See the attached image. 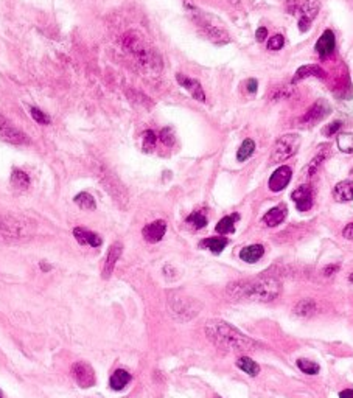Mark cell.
<instances>
[{
    "instance_id": "obj_1",
    "label": "cell",
    "mask_w": 353,
    "mask_h": 398,
    "mask_svg": "<svg viewBox=\"0 0 353 398\" xmlns=\"http://www.w3.org/2000/svg\"><path fill=\"white\" fill-rule=\"evenodd\" d=\"M282 291L280 283L273 277H257L249 280H238L227 286L226 294L232 300L248 302H271Z\"/></svg>"
},
{
    "instance_id": "obj_2",
    "label": "cell",
    "mask_w": 353,
    "mask_h": 398,
    "mask_svg": "<svg viewBox=\"0 0 353 398\" xmlns=\"http://www.w3.org/2000/svg\"><path fill=\"white\" fill-rule=\"evenodd\" d=\"M204 332L216 347L229 352H251L258 345L254 339L243 334L224 321H209L204 327Z\"/></svg>"
},
{
    "instance_id": "obj_3",
    "label": "cell",
    "mask_w": 353,
    "mask_h": 398,
    "mask_svg": "<svg viewBox=\"0 0 353 398\" xmlns=\"http://www.w3.org/2000/svg\"><path fill=\"white\" fill-rule=\"evenodd\" d=\"M168 311L176 321L188 322L199 314V311H201V303L188 296L174 292V294L168 297Z\"/></svg>"
},
{
    "instance_id": "obj_4",
    "label": "cell",
    "mask_w": 353,
    "mask_h": 398,
    "mask_svg": "<svg viewBox=\"0 0 353 398\" xmlns=\"http://www.w3.org/2000/svg\"><path fill=\"white\" fill-rule=\"evenodd\" d=\"M98 178H100V182L103 184L104 189L108 190V193L112 196L114 201L122 208H126L129 196H128L126 187L120 182V179L117 178L109 168H104V167L98 168Z\"/></svg>"
},
{
    "instance_id": "obj_5",
    "label": "cell",
    "mask_w": 353,
    "mask_h": 398,
    "mask_svg": "<svg viewBox=\"0 0 353 398\" xmlns=\"http://www.w3.org/2000/svg\"><path fill=\"white\" fill-rule=\"evenodd\" d=\"M300 146V137L297 134H286V135H282L274 148H273V153H271V163H280V162H285L288 160L289 157H292L294 154L297 153V149Z\"/></svg>"
},
{
    "instance_id": "obj_6",
    "label": "cell",
    "mask_w": 353,
    "mask_h": 398,
    "mask_svg": "<svg viewBox=\"0 0 353 398\" xmlns=\"http://www.w3.org/2000/svg\"><path fill=\"white\" fill-rule=\"evenodd\" d=\"M0 140L9 145H28L30 137L16 128L6 117L0 112Z\"/></svg>"
},
{
    "instance_id": "obj_7",
    "label": "cell",
    "mask_w": 353,
    "mask_h": 398,
    "mask_svg": "<svg viewBox=\"0 0 353 398\" xmlns=\"http://www.w3.org/2000/svg\"><path fill=\"white\" fill-rule=\"evenodd\" d=\"M72 375L76 381L79 388L87 389L95 384V372H93L92 366L86 361H78L72 367Z\"/></svg>"
},
{
    "instance_id": "obj_8",
    "label": "cell",
    "mask_w": 353,
    "mask_h": 398,
    "mask_svg": "<svg viewBox=\"0 0 353 398\" xmlns=\"http://www.w3.org/2000/svg\"><path fill=\"white\" fill-rule=\"evenodd\" d=\"M319 8H321V3L317 2V0H305L297 9L292 11V13H297L299 11V14H300V19H299L300 31H307L310 28L313 19L319 13Z\"/></svg>"
},
{
    "instance_id": "obj_9",
    "label": "cell",
    "mask_w": 353,
    "mask_h": 398,
    "mask_svg": "<svg viewBox=\"0 0 353 398\" xmlns=\"http://www.w3.org/2000/svg\"><path fill=\"white\" fill-rule=\"evenodd\" d=\"M330 112H332L330 104H328L325 100H319V101H316L313 106L310 108V111L302 117L300 125L310 128L313 125H316L317 122H321L322 119H325V117Z\"/></svg>"
},
{
    "instance_id": "obj_10",
    "label": "cell",
    "mask_w": 353,
    "mask_h": 398,
    "mask_svg": "<svg viewBox=\"0 0 353 398\" xmlns=\"http://www.w3.org/2000/svg\"><path fill=\"white\" fill-rule=\"evenodd\" d=\"M291 199L296 202L297 210H300V212H308V210L313 207V202H314L313 189L308 184H303V185L297 187V189L292 192Z\"/></svg>"
},
{
    "instance_id": "obj_11",
    "label": "cell",
    "mask_w": 353,
    "mask_h": 398,
    "mask_svg": "<svg viewBox=\"0 0 353 398\" xmlns=\"http://www.w3.org/2000/svg\"><path fill=\"white\" fill-rule=\"evenodd\" d=\"M167 232V222L163 219L152 221L149 224H146L142 230V235L148 243H159L163 237H165Z\"/></svg>"
},
{
    "instance_id": "obj_12",
    "label": "cell",
    "mask_w": 353,
    "mask_h": 398,
    "mask_svg": "<svg viewBox=\"0 0 353 398\" xmlns=\"http://www.w3.org/2000/svg\"><path fill=\"white\" fill-rule=\"evenodd\" d=\"M292 176V170L289 167H280L277 168L273 176L269 178V190L271 192H280L289 184Z\"/></svg>"
},
{
    "instance_id": "obj_13",
    "label": "cell",
    "mask_w": 353,
    "mask_h": 398,
    "mask_svg": "<svg viewBox=\"0 0 353 398\" xmlns=\"http://www.w3.org/2000/svg\"><path fill=\"white\" fill-rule=\"evenodd\" d=\"M122 252H123V246L119 241L114 243L109 248L108 255H106V260H104V266H103V278H109L112 275L114 267L122 257Z\"/></svg>"
},
{
    "instance_id": "obj_14",
    "label": "cell",
    "mask_w": 353,
    "mask_h": 398,
    "mask_svg": "<svg viewBox=\"0 0 353 398\" xmlns=\"http://www.w3.org/2000/svg\"><path fill=\"white\" fill-rule=\"evenodd\" d=\"M335 44H336L335 33L332 30H325L322 33V36L317 39V42H316L317 55H319L322 60H325V58H328L335 52Z\"/></svg>"
},
{
    "instance_id": "obj_15",
    "label": "cell",
    "mask_w": 353,
    "mask_h": 398,
    "mask_svg": "<svg viewBox=\"0 0 353 398\" xmlns=\"http://www.w3.org/2000/svg\"><path fill=\"white\" fill-rule=\"evenodd\" d=\"M176 79H178V83L188 90V93L198 101H206V93H204V89L201 86V83H199L198 79H192V78H188L185 75H181L178 73L176 75Z\"/></svg>"
},
{
    "instance_id": "obj_16",
    "label": "cell",
    "mask_w": 353,
    "mask_h": 398,
    "mask_svg": "<svg viewBox=\"0 0 353 398\" xmlns=\"http://www.w3.org/2000/svg\"><path fill=\"white\" fill-rule=\"evenodd\" d=\"M73 237L76 238V241L83 246H90V248H100L103 240L101 237H98L97 233H93L84 227H75L73 229Z\"/></svg>"
},
{
    "instance_id": "obj_17",
    "label": "cell",
    "mask_w": 353,
    "mask_h": 398,
    "mask_svg": "<svg viewBox=\"0 0 353 398\" xmlns=\"http://www.w3.org/2000/svg\"><path fill=\"white\" fill-rule=\"evenodd\" d=\"M201 30L203 33L206 34V38L209 41H212L213 44H218V45H224L230 41L229 38V34L224 31V30H221L218 27H213V25H210V23H201Z\"/></svg>"
},
{
    "instance_id": "obj_18",
    "label": "cell",
    "mask_w": 353,
    "mask_h": 398,
    "mask_svg": "<svg viewBox=\"0 0 353 398\" xmlns=\"http://www.w3.org/2000/svg\"><path fill=\"white\" fill-rule=\"evenodd\" d=\"M286 215H288L286 205L280 204V205H276L271 210H268V213L265 215L263 221L266 222V226H269V227H277L279 224H282V222L285 221Z\"/></svg>"
},
{
    "instance_id": "obj_19",
    "label": "cell",
    "mask_w": 353,
    "mask_h": 398,
    "mask_svg": "<svg viewBox=\"0 0 353 398\" xmlns=\"http://www.w3.org/2000/svg\"><path fill=\"white\" fill-rule=\"evenodd\" d=\"M321 78L324 79L325 78V72L319 67V66H316V64H310V66H302L297 68V72L296 75L292 76V83H299V81L302 79H307V78Z\"/></svg>"
},
{
    "instance_id": "obj_20",
    "label": "cell",
    "mask_w": 353,
    "mask_h": 398,
    "mask_svg": "<svg viewBox=\"0 0 353 398\" xmlns=\"http://www.w3.org/2000/svg\"><path fill=\"white\" fill-rule=\"evenodd\" d=\"M333 198L338 202H349L353 201V181H343L336 184L333 189Z\"/></svg>"
},
{
    "instance_id": "obj_21",
    "label": "cell",
    "mask_w": 353,
    "mask_h": 398,
    "mask_svg": "<svg viewBox=\"0 0 353 398\" xmlns=\"http://www.w3.org/2000/svg\"><path fill=\"white\" fill-rule=\"evenodd\" d=\"M265 254V248L262 244H251V246H246L240 251V259L246 263H257L258 260L262 259Z\"/></svg>"
},
{
    "instance_id": "obj_22",
    "label": "cell",
    "mask_w": 353,
    "mask_h": 398,
    "mask_svg": "<svg viewBox=\"0 0 353 398\" xmlns=\"http://www.w3.org/2000/svg\"><path fill=\"white\" fill-rule=\"evenodd\" d=\"M9 181H11V187H13L16 192H27L30 187V176L25 171H22L19 168H14L11 171Z\"/></svg>"
},
{
    "instance_id": "obj_23",
    "label": "cell",
    "mask_w": 353,
    "mask_h": 398,
    "mask_svg": "<svg viewBox=\"0 0 353 398\" xmlns=\"http://www.w3.org/2000/svg\"><path fill=\"white\" fill-rule=\"evenodd\" d=\"M330 151H332V148L328 146V145L321 146V149L317 151V154L313 157V160L307 165V170H305V173H307V176H313V174H314L317 170H319V167L322 165V162L327 159L328 154H330Z\"/></svg>"
},
{
    "instance_id": "obj_24",
    "label": "cell",
    "mask_w": 353,
    "mask_h": 398,
    "mask_svg": "<svg viewBox=\"0 0 353 398\" xmlns=\"http://www.w3.org/2000/svg\"><path fill=\"white\" fill-rule=\"evenodd\" d=\"M129 383H131V375L123 369L115 370L109 380V386L114 391H123Z\"/></svg>"
},
{
    "instance_id": "obj_25",
    "label": "cell",
    "mask_w": 353,
    "mask_h": 398,
    "mask_svg": "<svg viewBox=\"0 0 353 398\" xmlns=\"http://www.w3.org/2000/svg\"><path fill=\"white\" fill-rule=\"evenodd\" d=\"M227 244H229V240L224 237H212V238H206L199 243V246H201L203 249H209L213 254H221Z\"/></svg>"
},
{
    "instance_id": "obj_26",
    "label": "cell",
    "mask_w": 353,
    "mask_h": 398,
    "mask_svg": "<svg viewBox=\"0 0 353 398\" xmlns=\"http://www.w3.org/2000/svg\"><path fill=\"white\" fill-rule=\"evenodd\" d=\"M238 219H240V215L238 213H232L229 216H224L216 224L215 230L218 233H221V235H227V233H232V232H235V222H237Z\"/></svg>"
},
{
    "instance_id": "obj_27",
    "label": "cell",
    "mask_w": 353,
    "mask_h": 398,
    "mask_svg": "<svg viewBox=\"0 0 353 398\" xmlns=\"http://www.w3.org/2000/svg\"><path fill=\"white\" fill-rule=\"evenodd\" d=\"M237 367L240 370H243L244 373H248L249 377H257L258 373H260V366L257 364V362L248 356H241L238 358L237 361Z\"/></svg>"
},
{
    "instance_id": "obj_28",
    "label": "cell",
    "mask_w": 353,
    "mask_h": 398,
    "mask_svg": "<svg viewBox=\"0 0 353 398\" xmlns=\"http://www.w3.org/2000/svg\"><path fill=\"white\" fill-rule=\"evenodd\" d=\"M316 311V302L313 299H302L296 308H294V313H296L297 316H300V318H310V316H313Z\"/></svg>"
},
{
    "instance_id": "obj_29",
    "label": "cell",
    "mask_w": 353,
    "mask_h": 398,
    "mask_svg": "<svg viewBox=\"0 0 353 398\" xmlns=\"http://www.w3.org/2000/svg\"><path fill=\"white\" fill-rule=\"evenodd\" d=\"M73 201L76 205H79L83 210H95L97 208V202H95V199H93V196L90 193H79L73 198Z\"/></svg>"
},
{
    "instance_id": "obj_30",
    "label": "cell",
    "mask_w": 353,
    "mask_h": 398,
    "mask_svg": "<svg viewBox=\"0 0 353 398\" xmlns=\"http://www.w3.org/2000/svg\"><path fill=\"white\" fill-rule=\"evenodd\" d=\"M338 146L346 154H353V131L341 133L338 135Z\"/></svg>"
},
{
    "instance_id": "obj_31",
    "label": "cell",
    "mask_w": 353,
    "mask_h": 398,
    "mask_svg": "<svg viewBox=\"0 0 353 398\" xmlns=\"http://www.w3.org/2000/svg\"><path fill=\"white\" fill-rule=\"evenodd\" d=\"M254 151H255V142H254L252 138H246L244 142L241 143L240 149H238L237 159H238L240 162L248 160V159L254 154Z\"/></svg>"
},
{
    "instance_id": "obj_32",
    "label": "cell",
    "mask_w": 353,
    "mask_h": 398,
    "mask_svg": "<svg viewBox=\"0 0 353 398\" xmlns=\"http://www.w3.org/2000/svg\"><path fill=\"white\" fill-rule=\"evenodd\" d=\"M156 145H157V135L154 131H145L143 134V140H142V149H143V153L146 154H151L152 151L156 149Z\"/></svg>"
},
{
    "instance_id": "obj_33",
    "label": "cell",
    "mask_w": 353,
    "mask_h": 398,
    "mask_svg": "<svg viewBox=\"0 0 353 398\" xmlns=\"http://www.w3.org/2000/svg\"><path fill=\"white\" fill-rule=\"evenodd\" d=\"M128 98L133 101L134 106H143L145 109H151L152 108V101L148 97H145L143 93H140V92L129 90L128 92Z\"/></svg>"
},
{
    "instance_id": "obj_34",
    "label": "cell",
    "mask_w": 353,
    "mask_h": 398,
    "mask_svg": "<svg viewBox=\"0 0 353 398\" xmlns=\"http://www.w3.org/2000/svg\"><path fill=\"white\" fill-rule=\"evenodd\" d=\"M297 367L303 372V373H307V375H317L321 370L319 364H316L314 361H310V359H297Z\"/></svg>"
},
{
    "instance_id": "obj_35",
    "label": "cell",
    "mask_w": 353,
    "mask_h": 398,
    "mask_svg": "<svg viewBox=\"0 0 353 398\" xmlns=\"http://www.w3.org/2000/svg\"><path fill=\"white\" fill-rule=\"evenodd\" d=\"M187 222H190L195 229H203L207 226V218L203 212H195L187 218Z\"/></svg>"
},
{
    "instance_id": "obj_36",
    "label": "cell",
    "mask_w": 353,
    "mask_h": 398,
    "mask_svg": "<svg viewBox=\"0 0 353 398\" xmlns=\"http://www.w3.org/2000/svg\"><path fill=\"white\" fill-rule=\"evenodd\" d=\"M30 114L33 117V120L36 122V123H39V125H50V122H52L50 117L47 115V114H44L38 108H30Z\"/></svg>"
},
{
    "instance_id": "obj_37",
    "label": "cell",
    "mask_w": 353,
    "mask_h": 398,
    "mask_svg": "<svg viewBox=\"0 0 353 398\" xmlns=\"http://www.w3.org/2000/svg\"><path fill=\"white\" fill-rule=\"evenodd\" d=\"M159 138H160V142L163 145H167V146H173L174 145V134L171 131V128H163V130L160 131V134H159Z\"/></svg>"
},
{
    "instance_id": "obj_38",
    "label": "cell",
    "mask_w": 353,
    "mask_h": 398,
    "mask_svg": "<svg viewBox=\"0 0 353 398\" xmlns=\"http://www.w3.org/2000/svg\"><path fill=\"white\" fill-rule=\"evenodd\" d=\"M283 44H285L283 36H280V34H276V36H273V38L268 41V49L276 52V50H280L282 47H283Z\"/></svg>"
},
{
    "instance_id": "obj_39",
    "label": "cell",
    "mask_w": 353,
    "mask_h": 398,
    "mask_svg": "<svg viewBox=\"0 0 353 398\" xmlns=\"http://www.w3.org/2000/svg\"><path fill=\"white\" fill-rule=\"evenodd\" d=\"M341 128H343V123L341 122H333V123H330L328 126H325L324 128V135H327V137H330V135H333L335 133H338Z\"/></svg>"
},
{
    "instance_id": "obj_40",
    "label": "cell",
    "mask_w": 353,
    "mask_h": 398,
    "mask_svg": "<svg viewBox=\"0 0 353 398\" xmlns=\"http://www.w3.org/2000/svg\"><path fill=\"white\" fill-rule=\"evenodd\" d=\"M255 36H257V41H258V42H263V41L266 39V36H268V28L260 27V28H258V30L255 31Z\"/></svg>"
},
{
    "instance_id": "obj_41",
    "label": "cell",
    "mask_w": 353,
    "mask_h": 398,
    "mask_svg": "<svg viewBox=\"0 0 353 398\" xmlns=\"http://www.w3.org/2000/svg\"><path fill=\"white\" fill-rule=\"evenodd\" d=\"M246 87H248V92H249V93H255V92H257V89H258V83H257V79H254V78L248 79V83H246Z\"/></svg>"
},
{
    "instance_id": "obj_42",
    "label": "cell",
    "mask_w": 353,
    "mask_h": 398,
    "mask_svg": "<svg viewBox=\"0 0 353 398\" xmlns=\"http://www.w3.org/2000/svg\"><path fill=\"white\" fill-rule=\"evenodd\" d=\"M343 235H344V238H347V240H352V241H353V222H350V224H347V226L344 227V230H343Z\"/></svg>"
},
{
    "instance_id": "obj_43",
    "label": "cell",
    "mask_w": 353,
    "mask_h": 398,
    "mask_svg": "<svg viewBox=\"0 0 353 398\" xmlns=\"http://www.w3.org/2000/svg\"><path fill=\"white\" fill-rule=\"evenodd\" d=\"M338 269H339V266L338 265H332V266H327L325 269H324V275H333L335 272H338Z\"/></svg>"
},
{
    "instance_id": "obj_44",
    "label": "cell",
    "mask_w": 353,
    "mask_h": 398,
    "mask_svg": "<svg viewBox=\"0 0 353 398\" xmlns=\"http://www.w3.org/2000/svg\"><path fill=\"white\" fill-rule=\"evenodd\" d=\"M339 398H353V389H344L339 394Z\"/></svg>"
},
{
    "instance_id": "obj_45",
    "label": "cell",
    "mask_w": 353,
    "mask_h": 398,
    "mask_svg": "<svg viewBox=\"0 0 353 398\" xmlns=\"http://www.w3.org/2000/svg\"><path fill=\"white\" fill-rule=\"evenodd\" d=\"M41 267H42V271H50V269H52V266H50V265L47 266L44 262H41Z\"/></svg>"
},
{
    "instance_id": "obj_46",
    "label": "cell",
    "mask_w": 353,
    "mask_h": 398,
    "mask_svg": "<svg viewBox=\"0 0 353 398\" xmlns=\"http://www.w3.org/2000/svg\"><path fill=\"white\" fill-rule=\"evenodd\" d=\"M227 2H229L230 5H233V6H238V5L241 3V0H227Z\"/></svg>"
},
{
    "instance_id": "obj_47",
    "label": "cell",
    "mask_w": 353,
    "mask_h": 398,
    "mask_svg": "<svg viewBox=\"0 0 353 398\" xmlns=\"http://www.w3.org/2000/svg\"><path fill=\"white\" fill-rule=\"evenodd\" d=\"M349 280H350V282H352V283H353V274H352V275H350V277H349Z\"/></svg>"
},
{
    "instance_id": "obj_48",
    "label": "cell",
    "mask_w": 353,
    "mask_h": 398,
    "mask_svg": "<svg viewBox=\"0 0 353 398\" xmlns=\"http://www.w3.org/2000/svg\"><path fill=\"white\" fill-rule=\"evenodd\" d=\"M0 398H3V395H2V391H0Z\"/></svg>"
},
{
    "instance_id": "obj_49",
    "label": "cell",
    "mask_w": 353,
    "mask_h": 398,
    "mask_svg": "<svg viewBox=\"0 0 353 398\" xmlns=\"http://www.w3.org/2000/svg\"><path fill=\"white\" fill-rule=\"evenodd\" d=\"M352 174H353V170H352Z\"/></svg>"
},
{
    "instance_id": "obj_50",
    "label": "cell",
    "mask_w": 353,
    "mask_h": 398,
    "mask_svg": "<svg viewBox=\"0 0 353 398\" xmlns=\"http://www.w3.org/2000/svg\"><path fill=\"white\" fill-rule=\"evenodd\" d=\"M216 398H219V397H216Z\"/></svg>"
}]
</instances>
